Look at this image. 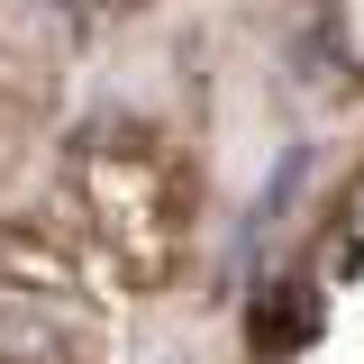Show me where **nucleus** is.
Wrapping results in <instances>:
<instances>
[{
  "label": "nucleus",
  "instance_id": "f257e3e1",
  "mask_svg": "<svg viewBox=\"0 0 364 364\" xmlns=\"http://www.w3.org/2000/svg\"><path fill=\"white\" fill-rule=\"evenodd\" d=\"M0 282L9 291H73V255L46 237V219H0Z\"/></svg>",
  "mask_w": 364,
  "mask_h": 364
},
{
  "label": "nucleus",
  "instance_id": "f03ea898",
  "mask_svg": "<svg viewBox=\"0 0 364 364\" xmlns=\"http://www.w3.org/2000/svg\"><path fill=\"white\" fill-rule=\"evenodd\" d=\"M55 355H64V337L37 310H0V364H55Z\"/></svg>",
  "mask_w": 364,
  "mask_h": 364
}]
</instances>
